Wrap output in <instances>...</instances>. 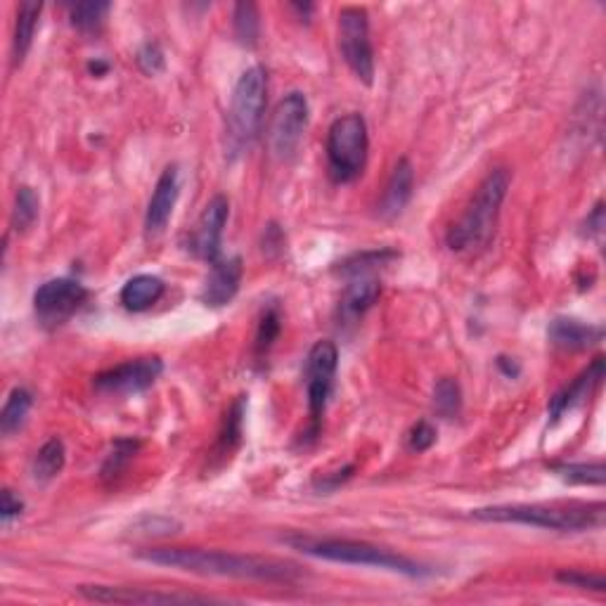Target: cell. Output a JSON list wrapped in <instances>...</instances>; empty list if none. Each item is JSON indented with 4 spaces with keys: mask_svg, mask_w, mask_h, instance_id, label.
Segmentation results:
<instances>
[{
    "mask_svg": "<svg viewBox=\"0 0 606 606\" xmlns=\"http://www.w3.org/2000/svg\"><path fill=\"white\" fill-rule=\"evenodd\" d=\"M143 562L169 566V569L199 573V576L259 580V583H296L301 580V566L285 559L256 557L225 550H199V547H152L138 552Z\"/></svg>",
    "mask_w": 606,
    "mask_h": 606,
    "instance_id": "6da1fadb",
    "label": "cell"
},
{
    "mask_svg": "<svg viewBox=\"0 0 606 606\" xmlns=\"http://www.w3.org/2000/svg\"><path fill=\"white\" fill-rule=\"evenodd\" d=\"M474 519L491 524H519L557 533L599 531L604 526V502H514V505L481 507L472 512Z\"/></svg>",
    "mask_w": 606,
    "mask_h": 606,
    "instance_id": "7a4b0ae2",
    "label": "cell"
},
{
    "mask_svg": "<svg viewBox=\"0 0 606 606\" xmlns=\"http://www.w3.org/2000/svg\"><path fill=\"white\" fill-rule=\"evenodd\" d=\"M509 183H512L509 169H495L481 180L460 221L450 225L446 232V244L450 251H455V254H476V251L486 249L493 242Z\"/></svg>",
    "mask_w": 606,
    "mask_h": 606,
    "instance_id": "3957f363",
    "label": "cell"
},
{
    "mask_svg": "<svg viewBox=\"0 0 606 606\" xmlns=\"http://www.w3.org/2000/svg\"><path fill=\"white\" fill-rule=\"evenodd\" d=\"M287 543L308 557L325 559V562L337 564H356L372 566L379 571H391L398 576L408 578H427L431 571L427 564L415 562L401 552L386 550V547L365 543V540H346V538H308V535H294L287 538Z\"/></svg>",
    "mask_w": 606,
    "mask_h": 606,
    "instance_id": "277c9868",
    "label": "cell"
},
{
    "mask_svg": "<svg viewBox=\"0 0 606 606\" xmlns=\"http://www.w3.org/2000/svg\"><path fill=\"white\" fill-rule=\"evenodd\" d=\"M266 105L268 74L261 64H254L247 72H242V76L235 83V90H232L228 121V138L232 152H242L244 147H249L259 138Z\"/></svg>",
    "mask_w": 606,
    "mask_h": 606,
    "instance_id": "5b68a950",
    "label": "cell"
},
{
    "mask_svg": "<svg viewBox=\"0 0 606 606\" xmlns=\"http://www.w3.org/2000/svg\"><path fill=\"white\" fill-rule=\"evenodd\" d=\"M370 152V135L363 114L351 112L332 121L327 131V171L337 185L363 176Z\"/></svg>",
    "mask_w": 606,
    "mask_h": 606,
    "instance_id": "8992f818",
    "label": "cell"
},
{
    "mask_svg": "<svg viewBox=\"0 0 606 606\" xmlns=\"http://www.w3.org/2000/svg\"><path fill=\"white\" fill-rule=\"evenodd\" d=\"M337 365H339V348L334 341L322 339L315 341L311 351L306 358V393H308V422L306 434L301 436L303 446L313 443L320 436L322 429V415H325L327 403H330L332 389H334V377H337Z\"/></svg>",
    "mask_w": 606,
    "mask_h": 606,
    "instance_id": "52a82bcc",
    "label": "cell"
},
{
    "mask_svg": "<svg viewBox=\"0 0 606 606\" xmlns=\"http://www.w3.org/2000/svg\"><path fill=\"white\" fill-rule=\"evenodd\" d=\"M339 50L344 62L360 81H375V48L370 38V17L365 8H344L339 12Z\"/></svg>",
    "mask_w": 606,
    "mask_h": 606,
    "instance_id": "ba28073f",
    "label": "cell"
},
{
    "mask_svg": "<svg viewBox=\"0 0 606 606\" xmlns=\"http://www.w3.org/2000/svg\"><path fill=\"white\" fill-rule=\"evenodd\" d=\"M308 119H311V107H308L306 95L292 90L285 98L277 102L273 121H270V152L275 159L289 161L299 152V145L306 135Z\"/></svg>",
    "mask_w": 606,
    "mask_h": 606,
    "instance_id": "9c48e42d",
    "label": "cell"
},
{
    "mask_svg": "<svg viewBox=\"0 0 606 606\" xmlns=\"http://www.w3.org/2000/svg\"><path fill=\"white\" fill-rule=\"evenodd\" d=\"M88 299V289L72 277H55L43 282L34 294V311L38 325L45 330H57L79 311Z\"/></svg>",
    "mask_w": 606,
    "mask_h": 606,
    "instance_id": "30bf717a",
    "label": "cell"
},
{
    "mask_svg": "<svg viewBox=\"0 0 606 606\" xmlns=\"http://www.w3.org/2000/svg\"><path fill=\"white\" fill-rule=\"evenodd\" d=\"M164 372V365L157 356H145L126 360V363L112 367V370L100 372L95 377V389L102 393H116V396H133V393H143L154 386V382Z\"/></svg>",
    "mask_w": 606,
    "mask_h": 606,
    "instance_id": "8fae6325",
    "label": "cell"
},
{
    "mask_svg": "<svg viewBox=\"0 0 606 606\" xmlns=\"http://www.w3.org/2000/svg\"><path fill=\"white\" fill-rule=\"evenodd\" d=\"M79 595L102 604H209L214 597L190 592H161L145 588H119V585H79Z\"/></svg>",
    "mask_w": 606,
    "mask_h": 606,
    "instance_id": "7c38bea8",
    "label": "cell"
},
{
    "mask_svg": "<svg viewBox=\"0 0 606 606\" xmlns=\"http://www.w3.org/2000/svg\"><path fill=\"white\" fill-rule=\"evenodd\" d=\"M230 216V202L223 195L209 199L204 206L202 216L197 218L195 230L190 237V251L206 263H216L221 259V242L223 230Z\"/></svg>",
    "mask_w": 606,
    "mask_h": 606,
    "instance_id": "4fadbf2b",
    "label": "cell"
},
{
    "mask_svg": "<svg viewBox=\"0 0 606 606\" xmlns=\"http://www.w3.org/2000/svg\"><path fill=\"white\" fill-rule=\"evenodd\" d=\"M244 275V266L240 256H230V259H218L211 263L209 275H206L202 287V303L209 308H223L235 299L240 292V282Z\"/></svg>",
    "mask_w": 606,
    "mask_h": 606,
    "instance_id": "5bb4252c",
    "label": "cell"
},
{
    "mask_svg": "<svg viewBox=\"0 0 606 606\" xmlns=\"http://www.w3.org/2000/svg\"><path fill=\"white\" fill-rule=\"evenodd\" d=\"M180 195V178H178V166L171 164L166 166L164 173H161L157 180V188H154L150 204H147V214H145V232L150 237L161 235L169 225L173 209H176Z\"/></svg>",
    "mask_w": 606,
    "mask_h": 606,
    "instance_id": "9a60e30c",
    "label": "cell"
},
{
    "mask_svg": "<svg viewBox=\"0 0 606 606\" xmlns=\"http://www.w3.org/2000/svg\"><path fill=\"white\" fill-rule=\"evenodd\" d=\"M604 372H606V365H604V358L597 356L592 363L585 367L580 375L573 379V382L566 386V389H562L557 393V396L552 398L550 401V419L552 422H559L566 412L576 410L578 405H583L588 398L592 396V393L597 391V386L602 384L604 379Z\"/></svg>",
    "mask_w": 606,
    "mask_h": 606,
    "instance_id": "2e32d148",
    "label": "cell"
},
{
    "mask_svg": "<svg viewBox=\"0 0 606 606\" xmlns=\"http://www.w3.org/2000/svg\"><path fill=\"white\" fill-rule=\"evenodd\" d=\"M547 337L562 351H588L604 339V327L578 318H554L547 327Z\"/></svg>",
    "mask_w": 606,
    "mask_h": 606,
    "instance_id": "e0dca14e",
    "label": "cell"
},
{
    "mask_svg": "<svg viewBox=\"0 0 606 606\" xmlns=\"http://www.w3.org/2000/svg\"><path fill=\"white\" fill-rule=\"evenodd\" d=\"M379 294H382V282L372 273L351 277V282H348L339 299V322H344V325L358 322L375 306Z\"/></svg>",
    "mask_w": 606,
    "mask_h": 606,
    "instance_id": "ac0fdd59",
    "label": "cell"
},
{
    "mask_svg": "<svg viewBox=\"0 0 606 606\" xmlns=\"http://www.w3.org/2000/svg\"><path fill=\"white\" fill-rule=\"evenodd\" d=\"M412 188H415V171L408 159H401L393 166L389 183H386L382 202H379L377 211L382 218H396L403 214L412 197Z\"/></svg>",
    "mask_w": 606,
    "mask_h": 606,
    "instance_id": "d6986e66",
    "label": "cell"
},
{
    "mask_svg": "<svg viewBox=\"0 0 606 606\" xmlns=\"http://www.w3.org/2000/svg\"><path fill=\"white\" fill-rule=\"evenodd\" d=\"M166 292L164 280L157 275H135L131 280L121 287L119 301L126 311L131 313H143L147 308H152L161 296Z\"/></svg>",
    "mask_w": 606,
    "mask_h": 606,
    "instance_id": "ffe728a7",
    "label": "cell"
},
{
    "mask_svg": "<svg viewBox=\"0 0 606 606\" xmlns=\"http://www.w3.org/2000/svg\"><path fill=\"white\" fill-rule=\"evenodd\" d=\"M43 5L27 0V3L17 5V22H15V38H12V60L22 64L24 57L29 55L31 43H34L38 22H41Z\"/></svg>",
    "mask_w": 606,
    "mask_h": 606,
    "instance_id": "44dd1931",
    "label": "cell"
},
{
    "mask_svg": "<svg viewBox=\"0 0 606 606\" xmlns=\"http://www.w3.org/2000/svg\"><path fill=\"white\" fill-rule=\"evenodd\" d=\"M244 410H247V398L240 396L235 403L230 405L228 412H225L221 431H218V438H216V448H214L216 457L232 455V453H235V448L240 446Z\"/></svg>",
    "mask_w": 606,
    "mask_h": 606,
    "instance_id": "7402d4cb",
    "label": "cell"
},
{
    "mask_svg": "<svg viewBox=\"0 0 606 606\" xmlns=\"http://www.w3.org/2000/svg\"><path fill=\"white\" fill-rule=\"evenodd\" d=\"M64 462H67V450H64V443L60 438H50V441H45L41 450L34 455V462H31L34 481L38 483L53 481L55 476H60Z\"/></svg>",
    "mask_w": 606,
    "mask_h": 606,
    "instance_id": "603a6c76",
    "label": "cell"
},
{
    "mask_svg": "<svg viewBox=\"0 0 606 606\" xmlns=\"http://www.w3.org/2000/svg\"><path fill=\"white\" fill-rule=\"evenodd\" d=\"M31 405H34V396L24 386H17V389L10 391L3 412H0V431H3V436L17 434L27 424Z\"/></svg>",
    "mask_w": 606,
    "mask_h": 606,
    "instance_id": "cb8c5ba5",
    "label": "cell"
},
{
    "mask_svg": "<svg viewBox=\"0 0 606 606\" xmlns=\"http://www.w3.org/2000/svg\"><path fill=\"white\" fill-rule=\"evenodd\" d=\"M393 259H398V251L393 249H367V251H358V254L348 256L341 263H337V273L346 275V277H356V275H370L375 268H382L386 263H391Z\"/></svg>",
    "mask_w": 606,
    "mask_h": 606,
    "instance_id": "d4e9b609",
    "label": "cell"
},
{
    "mask_svg": "<svg viewBox=\"0 0 606 606\" xmlns=\"http://www.w3.org/2000/svg\"><path fill=\"white\" fill-rule=\"evenodd\" d=\"M282 332V313L277 303H270V306L263 308L261 318H259V327H256V337H254V356L256 360L268 358L270 348L275 346L277 337Z\"/></svg>",
    "mask_w": 606,
    "mask_h": 606,
    "instance_id": "484cf974",
    "label": "cell"
},
{
    "mask_svg": "<svg viewBox=\"0 0 606 606\" xmlns=\"http://www.w3.org/2000/svg\"><path fill=\"white\" fill-rule=\"evenodd\" d=\"M552 472L573 486H604V464L602 462H557Z\"/></svg>",
    "mask_w": 606,
    "mask_h": 606,
    "instance_id": "4316f807",
    "label": "cell"
},
{
    "mask_svg": "<svg viewBox=\"0 0 606 606\" xmlns=\"http://www.w3.org/2000/svg\"><path fill=\"white\" fill-rule=\"evenodd\" d=\"M112 10L109 3H100V0H88V3H74L69 5V22L81 34H95L102 29L105 19Z\"/></svg>",
    "mask_w": 606,
    "mask_h": 606,
    "instance_id": "83f0119b",
    "label": "cell"
},
{
    "mask_svg": "<svg viewBox=\"0 0 606 606\" xmlns=\"http://www.w3.org/2000/svg\"><path fill=\"white\" fill-rule=\"evenodd\" d=\"M232 27L244 48H256L261 38V17L254 3H237L232 10Z\"/></svg>",
    "mask_w": 606,
    "mask_h": 606,
    "instance_id": "f1b7e54d",
    "label": "cell"
},
{
    "mask_svg": "<svg viewBox=\"0 0 606 606\" xmlns=\"http://www.w3.org/2000/svg\"><path fill=\"white\" fill-rule=\"evenodd\" d=\"M38 214H41V199L36 190L29 185H22L15 195V209H12V228L17 232H27L36 225Z\"/></svg>",
    "mask_w": 606,
    "mask_h": 606,
    "instance_id": "f546056e",
    "label": "cell"
},
{
    "mask_svg": "<svg viewBox=\"0 0 606 606\" xmlns=\"http://www.w3.org/2000/svg\"><path fill=\"white\" fill-rule=\"evenodd\" d=\"M434 405L441 417L453 419L462 410V389L453 377H443L434 389Z\"/></svg>",
    "mask_w": 606,
    "mask_h": 606,
    "instance_id": "4dcf8cb0",
    "label": "cell"
},
{
    "mask_svg": "<svg viewBox=\"0 0 606 606\" xmlns=\"http://www.w3.org/2000/svg\"><path fill=\"white\" fill-rule=\"evenodd\" d=\"M140 448L138 441H133V438H119V441H114L112 453L107 455L105 464H102V479L112 481L126 469V464L133 460L135 450Z\"/></svg>",
    "mask_w": 606,
    "mask_h": 606,
    "instance_id": "1f68e13d",
    "label": "cell"
},
{
    "mask_svg": "<svg viewBox=\"0 0 606 606\" xmlns=\"http://www.w3.org/2000/svg\"><path fill=\"white\" fill-rule=\"evenodd\" d=\"M557 580H559V583L571 585V588H578V590H592V592H604L606 590V580H604L602 573L571 569V571H559Z\"/></svg>",
    "mask_w": 606,
    "mask_h": 606,
    "instance_id": "d6a6232c",
    "label": "cell"
},
{
    "mask_svg": "<svg viewBox=\"0 0 606 606\" xmlns=\"http://www.w3.org/2000/svg\"><path fill=\"white\" fill-rule=\"evenodd\" d=\"M436 443V427L427 419H419L415 427L408 434V446L415 453H427V450Z\"/></svg>",
    "mask_w": 606,
    "mask_h": 606,
    "instance_id": "836d02e7",
    "label": "cell"
},
{
    "mask_svg": "<svg viewBox=\"0 0 606 606\" xmlns=\"http://www.w3.org/2000/svg\"><path fill=\"white\" fill-rule=\"evenodd\" d=\"M138 67L150 76L164 72L166 60H164V50L159 48V43H145L143 48L138 50Z\"/></svg>",
    "mask_w": 606,
    "mask_h": 606,
    "instance_id": "e575fe53",
    "label": "cell"
},
{
    "mask_svg": "<svg viewBox=\"0 0 606 606\" xmlns=\"http://www.w3.org/2000/svg\"><path fill=\"white\" fill-rule=\"evenodd\" d=\"M353 472H356V467H353V464H346V467L339 469V472L322 474V479H313V488L320 493H334L339 486H344V483L351 479Z\"/></svg>",
    "mask_w": 606,
    "mask_h": 606,
    "instance_id": "d590c367",
    "label": "cell"
},
{
    "mask_svg": "<svg viewBox=\"0 0 606 606\" xmlns=\"http://www.w3.org/2000/svg\"><path fill=\"white\" fill-rule=\"evenodd\" d=\"M604 225H606V221H604V204H602V202H597L595 209H592V214H590L588 218H585V223H583V235L588 237V240H595V242L602 244Z\"/></svg>",
    "mask_w": 606,
    "mask_h": 606,
    "instance_id": "8d00e7d4",
    "label": "cell"
},
{
    "mask_svg": "<svg viewBox=\"0 0 606 606\" xmlns=\"http://www.w3.org/2000/svg\"><path fill=\"white\" fill-rule=\"evenodd\" d=\"M22 512H24V502L19 500L10 488H5L3 498H0V519H3V524H10V521L17 519Z\"/></svg>",
    "mask_w": 606,
    "mask_h": 606,
    "instance_id": "74e56055",
    "label": "cell"
},
{
    "mask_svg": "<svg viewBox=\"0 0 606 606\" xmlns=\"http://www.w3.org/2000/svg\"><path fill=\"white\" fill-rule=\"evenodd\" d=\"M282 247H285V237H282V232L275 223H270L266 228V235H263V251H280Z\"/></svg>",
    "mask_w": 606,
    "mask_h": 606,
    "instance_id": "f35d334b",
    "label": "cell"
},
{
    "mask_svg": "<svg viewBox=\"0 0 606 606\" xmlns=\"http://www.w3.org/2000/svg\"><path fill=\"white\" fill-rule=\"evenodd\" d=\"M498 367H500V370H505L507 377H517L519 375V365L509 363V358H498Z\"/></svg>",
    "mask_w": 606,
    "mask_h": 606,
    "instance_id": "ab89813d",
    "label": "cell"
},
{
    "mask_svg": "<svg viewBox=\"0 0 606 606\" xmlns=\"http://www.w3.org/2000/svg\"><path fill=\"white\" fill-rule=\"evenodd\" d=\"M88 69H90V74L102 76V74H107V72H109V64H107V62L95 60V62H90V64H88Z\"/></svg>",
    "mask_w": 606,
    "mask_h": 606,
    "instance_id": "60d3db41",
    "label": "cell"
}]
</instances>
